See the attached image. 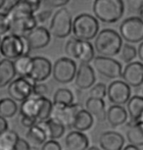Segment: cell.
<instances>
[{
  "label": "cell",
  "instance_id": "1",
  "mask_svg": "<svg viewBox=\"0 0 143 150\" xmlns=\"http://www.w3.org/2000/svg\"><path fill=\"white\" fill-rule=\"evenodd\" d=\"M123 44L119 33L112 29H103L95 36L93 47L100 56L112 58L119 54Z\"/></svg>",
  "mask_w": 143,
  "mask_h": 150
},
{
  "label": "cell",
  "instance_id": "2",
  "mask_svg": "<svg viewBox=\"0 0 143 150\" xmlns=\"http://www.w3.org/2000/svg\"><path fill=\"white\" fill-rule=\"evenodd\" d=\"M94 17L105 24H114L125 13L123 0H94L92 5Z\"/></svg>",
  "mask_w": 143,
  "mask_h": 150
},
{
  "label": "cell",
  "instance_id": "3",
  "mask_svg": "<svg viewBox=\"0 0 143 150\" xmlns=\"http://www.w3.org/2000/svg\"><path fill=\"white\" fill-rule=\"evenodd\" d=\"M72 33L74 35V38L78 40H91L95 38V36L99 33L98 20L90 14H80L73 20Z\"/></svg>",
  "mask_w": 143,
  "mask_h": 150
},
{
  "label": "cell",
  "instance_id": "4",
  "mask_svg": "<svg viewBox=\"0 0 143 150\" xmlns=\"http://www.w3.org/2000/svg\"><path fill=\"white\" fill-rule=\"evenodd\" d=\"M30 52L24 36L6 35L0 40V54L4 59L15 60L22 55H29Z\"/></svg>",
  "mask_w": 143,
  "mask_h": 150
},
{
  "label": "cell",
  "instance_id": "5",
  "mask_svg": "<svg viewBox=\"0 0 143 150\" xmlns=\"http://www.w3.org/2000/svg\"><path fill=\"white\" fill-rule=\"evenodd\" d=\"M73 17L71 12L65 7L59 8L53 14L50 22L49 33L57 38H65L72 33Z\"/></svg>",
  "mask_w": 143,
  "mask_h": 150
},
{
  "label": "cell",
  "instance_id": "6",
  "mask_svg": "<svg viewBox=\"0 0 143 150\" xmlns=\"http://www.w3.org/2000/svg\"><path fill=\"white\" fill-rule=\"evenodd\" d=\"M122 39L127 43H140L143 40V21L141 17H130L125 19L120 26Z\"/></svg>",
  "mask_w": 143,
  "mask_h": 150
},
{
  "label": "cell",
  "instance_id": "7",
  "mask_svg": "<svg viewBox=\"0 0 143 150\" xmlns=\"http://www.w3.org/2000/svg\"><path fill=\"white\" fill-rule=\"evenodd\" d=\"M77 68V64L73 59L61 57L56 60L52 66L51 75L57 83L66 84L74 81Z\"/></svg>",
  "mask_w": 143,
  "mask_h": 150
},
{
  "label": "cell",
  "instance_id": "8",
  "mask_svg": "<svg viewBox=\"0 0 143 150\" xmlns=\"http://www.w3.org/2000/svg\"><path fill=\"white\" fill-rule=\"evenodd\" d=\"M92 61L94 68L100 75L112 80H117L122 77L123 66L116 59L104 57V56H96Z\"/></svg>",
  "mask_w": 143,
  "mask_h": 150
},
{
  "label": "cell",
  "instance_id": "9",
  "mask_svg": "<svg viewBox=\"0 0 143 150\" xmlns=\"http://www.w3.org/2000/svg\"><path fill=\"white\" fill-rule=\"evenodd\" d=\"M11 22L10 33L19 36L26 35L27 33L37 27L35 14H15L7 15Z\"/></svg>",
  "mask_w": 143,
  "mask_h": 150
},
{
  "label": "cell",
  "instance_id": "10",
  "mask_svg": "<svg viewBox=\"0 0 143 150\" xmlns=\"http://www.w3.org/2000/svg\"><path fill=\"white\" fill-rule=\"evenodd\" d=\"M8 95L16 102H23L32 94V81L25 78H17L8 84Z\"/></svg>",
  "mask_w": 143,
  "mask_h": 150
},
{
  "label": "cell",
  "instance_id": "11",
  "mask_svg": "<svg viewBox=\"0 0 143 150\" xmlns=\"http://www.w3.org/2000/svg\"><path fill=\"white\" fill-rule=\"evenodd\" d=\"M108 99L114 105H125L131 96V89L125 81L116 80L107 87Z\"/></svg>",
  "mask_w": 143,
  "mask_h": 150
},
{
  "label": "cell",
  "instance_id": "12",
  "mask_svg": "<svg viewBox=\"0 0 143 150\" xmlns=\"http://www.w3.org/2000/svg\"><path fill=\"white\" fill-rule=\"evenodd\" d=\"M52 74V64L50 60L42 56L32 57V68L27 78L32 83H42Z\"/></svg>",
  "mask_w": 143,
  "mask_h": 150
},
{
  "label": "cell",
  "instance_id": "13",
  "mask_svg": "<svg viewBox=\"0 0 143 150\" xmlns=\"http://www.w3.org/2000/svg\"><path fill=\"white\" fill-rule=\"evenodd\" d=\"M30 50H37L46 47L51 41V35L48 29L43 26H37L24 35Z\"/></svg>",
  "mask_w": 143,
  "mask_h": 150
},
{
  "label": "cell",
  "instance_id": "14",
  "mask_svg": "<svg viewBox=\"0 0 143 150\" xmlns=\"http://www.w3.org/2000/svg\"><path fill=\"white\" fill-rule=\"evenodd\" d=\"M74 81L75 86L78 89L85 90L90 88L93 84H95V81H96L93 67L90 64L80 63L78 68H77Z\"/></svg>",
  "mask_w": 143,
  "mask_h": 150
},
{
  "label": "cell",
  "instance_id": "15",
  "mask_svg": "<svg viewBox=\"0 0 143 150\" xmlns=\"http://www.w3.org/2000/svg\"><path fill=\"white\" fill-rule=\"evenodd\" d=\"M123 81L128 86L139 87L143 83V65L141 62L135 61L127 64L122 72Z\"/></svg>",
  "mask_w": 143,
  "mask_h": 150
},
{
  "label": "cell",
  "instance_id": "16",
  "mask_svg": "<svg viewBox=\"0 0 143 150\" xmlns=\"http://www.w3.org/2000/svg\"><path fill=\"white\" fill-rule=\"evenodd\" d=\"M81 109V106L77 103H73L67 107H53L51 117L61 122L65 127L71 128L77 113Z\"/></svg>",
  "mask_w": 143,
  "mask_h": 150
},
{
  "label": "cell",
  "instance_id": "17",
  "mask_svg": "<svg viewBox=\"0 0 143 150\" xmlns=\"http://www.w3.org/2000/svg\"><path fill=\"white\" fill-rule=\"evenodd\" d=\"M99 146L102 150H122L125 146V137L118 132L107 131L101 134Z\"/></svg>",
  "mask_w": 143,
  "mask_h": 150
},
{
  "label": "cell",
  "instance_id": "18",
  "mask_svg": "<svg viewBox=\"0 0 143 150\" xmlns=\"http://www.w3.org/2000/svg\"><path fill=\"white\" fill-rule=\"evenodd\" d=\"M37 125L46 134L47 140H57L65 134L66 127L54 118H49L43 122H37Z\"/></svg>",
  "mask_w": 143,
  "mask_h": 150
},
{
  "label": "cell",
  "instance_id": "19",
  "mask_svg": "<svg viewBox=\"0 0 143 150\" xmlns=\"http://www.w3.org/2000/svg\"><path fill=\"white\" fill-rule=\"evenodd\" d=\"M65 145L68 150H86L89 147L88 137L81 132H70L65 137Z\"/></svg>",
  "mask_w": 143,
  "mask_h": 150
},
{
  "label": "cell",
  "instance_id": "20",
  "mask_svg": "<svg viewBox=\"0 0 143 150\" xmlns=\"http://www.w3.org/2000/svg\"><path fill=\"white\" fill-rule=\"evenodd\" d=\"M128 112L124 106L111 105L106 111V120L111 127L117 128L128 122Z\"/></svg>",
  "mask_w": 143,
  "mask_h": 150
},
{
  "label": "cell",
  "instance_id": "21",
  "mask_svg": "<svg viewBox=\"0 0 143 150\" xmlns=\"http://www.w3.org/2000/svg\"><path fill=\"white\" fill-rule=\"evenodd\" d=\"M85 110L99 122L106 120V103L104 99L88 97L85 101Z\"/></svg>",
  "mask_w": 143,
  "mask_h": 150
},
{
  "label": "cell",
  "instance_id": "22",
  "mask_svg": "<svg viewBox=\"0 0 143 150\" xmlns=\"http://www.w3.org/2000/svg\"><path fill=\"white\" fill-rule=\"evenodd\" d=\"M127 112L130 117V122L142 121L143 115V97L140 95L130 96L127 102Z\"/></svg>",
  "mask_w": 143,
  "mask_h": 150
},
{
  "label": "cell",
  "instance_id": "23",
  "mask_svg": "<svg viewBox=\"0 0 143 150\" xmlns=\"http://www.w3.org/2000/svg\"><path fill=\"white\" fill-rule=\"evenodd\" d=\"M127 125L128 126L127 132L128 141L131 145L141 147L143 145V121L128 122Z\"/></svg>",
  "mask_w": 143,
  "mask_h": 150
},
{
  "label": "cell",
  "instance_id": "24",
  "mask_svg": "<svg viewBox=\"0 0 143 150\" xmlns=\"http://www.w3.org/2000/svg\"><path fill=\"white\" fill-rule=\"evenodd\" d=\"M94 124V118L86 111L85 109L81 108L77 113L75 117V120L73 122L71 128L74 129V131L77 132H86L91 129V127Z\"/></svg>",
  "mask_w": 143,
  "mask_h": 150
},
{
  "label": "cell",
  "instance_id": "25",
  "mask_svg": "<svg viewBox=\"0 0 143 150\" xmlns=\"http://www.w3.org/2000/svg\"><path fill=\"white\" fill-rule=\"evenodd\" d=\"M16 76L19 78L27 79L32 68V57L29 55H22L13 61Z\"/></svg>",
  "mask_w": 143,
  "mask_h": 150
},
{
  "label": "cell",
  "instance_id": "26",
  "mask_svg": "<svg viewBox=\"0 0 143 150\" xmlns=\"http://www.w3.org/2000/svg\"><path fill=\"white\" fill-rule=\"evenodd\" d=\"M16 77L13 61L8 59L0 60V88L8 86Z\"/></svg>",
  "mask_w": 143,
  "mask_h": 150
},
{
  "label": "cell",
  "instance_id": "27",
  "mask_svg": "<svg viewBox=\"0 0 143 150\" xmlns=\"http://www.w3.org/2000/svg\"><path fill=\"white\" fill-rule=\"evenodd\" d=\"M75 96L69 88H58L53 96V107H67L72 105Z\"/></svg>",
  "mask_w": 143,
  "mask_h": 150
},
{
  "label": "cell",
  "instance_id": "28",
  "mask_svg": "<svg viewBox=\"0 0 143 150\" xmlns=\"http://www.w3.org/2000/svg\"><path fill=\"white\" fill-rule=\"evenodd\" d=\"M38 110V97H30L27 98L19 107V113L21 117H30L36 119Z\"/></svg>",
  "mask_w": 143,
  "mask_h": 150
},
{
  "label": "cell",
  "instance_id": "29",
  "mask_svg": "<svg viewBox=\"0 0 143 150\" xmlns=\"http://www.w3.org/2000/svg\"><path fill=\"white\" fill-rule=\"evenodd\" d=\"M95 57V50L90 41H80L77 60L82 64H89Z\"/></svg>",
  "mask_w": 143,
  "mask_h": 150
},
{
  "label": "cell",
  "instance_id": "30",
  "mask_svg": "<svg viewBox=\"0 0 143 150\" xmlns=\"http://www.w3.org/2000/svg\"><path fill=\"white\" fill-rule=\"evenodd\" d=\"M19 139V134L13 129H8L0 134V150H14Z\"/></svg>",
  "mask_w": 143,
  "mask_h": 150
},
{
  "label": "cell",
  "instance_id": "31",
  "mask_svg": "<svg viewBox=\"0 0 143 150\" xmlns=\"http://www.w3.org/2000/svg\"><path fill=\"white\" fill-rule=\"evenodd\" d=\"M53 110L52 101L48 97H38V110L36 115L37 122L46 121L51 117Z\"/></svg>",
  "mask_w": 143,
  "mask_h": 150
},
{
  "label": "cell",
  "instance_id": "32",
  "mask_svg": "<svg viewBox=\"0 0 143 150\" xmlns=\"http://www.w3.org/2000/svg\"><path fill=\"white\" fill-rule=\"evenodd\" d=\"M19 107L17 102L10 97H4L0 99V116L5 119L13 118L18 113Z\"/></svg>",
  "mask_w": 143,
  "mask_h": 150
},
{
  "label": "cell",
  "instance_id": "33",
  "mask_svg": "<svg viewBox=\"0 0 143 150\" xmlns=\"http://www.w3.org/2000/svg\"><path fill=\"white\" fill-rule=\"evenodd\" d=\"M26 137L27 138V141H30L35 145H42L47 140L46 134L37 124L32 126V128L27 129Z\"/></svg>",
  "mask_w": 143,
  "mask_h": 150
},
{
  "label": "cell",
  "instance_id": "34",
  "mask_svg": "<svg viewBox=\"0 0 143 150\" xmlns=\"http://www.w3.org/2000/svg\"><path fill=\"white\" fill-rule=\"evenodd\" d=\"M119 57L122 61H124L125 63H130L134 59L136 58L137 53H136V48L133 45H130V43L123 44L122 48H120L119 52Z\"/></svg>",
  "mask_w": 143,
  "mask_h": 150
},
{
  "label": "cell",
  "instance_id": "35",
  "mask_svg": "<svg viewBox=\"0 0 143 150\" xmlns=\"http://www.w3.org/2000/svg\"><path fill=\"white\" fill-rule=\"evenodd\" d=\"M80 41L78 39L72 38H70L65 45V53L68 55V58L71 59H77L78 47H80Z\"/></svg>",
  "mask_w": 143,
  "mask_h": 150
},
{
  "label": "cell",
  "instance_id": "36",
  "mask_svg": "<svg viewBox=\"0 0 143 150\" xmlns=\"http://www.w3.org/2000/svg\"><path fill=\"white\" fill-rule=\"evenodd\" d=\"M107 95V86L103 83H98L93 84L89 90V97L104 99Z\"/></svg>",
  "mask_w": 143,
  "mask_h": 150
},
{
  "label": "cell",
  "instance_id": "37",
  "mask_svg": "<svg viewBox=\"0 0 143 150\" xmlns=\"http://www.w3.org/2000/svg\"><path fill=\"white\" fill-rule=\"evenodd\" d=\"M49 88L43 83H32V94L33 97H47Z\"/></svg>",
  "mask_w": 143,
  "mask_h": 150
},
{
  "label": "cell",
  "instance_id": "38",
  "mask_svg": "<svg viewBox=\"0 0 143 150\" xmlns=\"http://www.w3.org/2000/svg\"><path fill=\"white\" fill-rule=\"evenodd\" d=\"M11 22L9 17L5 12H0V38L6 35L10 32Z\"/></svg>",
  "mask_w": 143,
  "mask_h": 150
},
{
  "label": "cell",
  "instance_id": "39",
  "mask_svg": "<svg viewBox=\"0 0 143 150\" xmlns=\"http://www.w3.org/2000/svg\"><path fill=\"white\" fill-rule=\"evenodd\" d=\"M127 5L130 12L142 15L143 0H127Z\"/></svg>",
  "mask_w": 143,
  "mask_h": 150
},
{
  "label": "cell",
  "instance_id": "40",
  "mask_svg": "<svg viewBox=\"0 0 143 150\" xmlns=\"http://www.w3.org/2000/svg\"><path fill=\"white\" fill-rule=\"evenodd\" d=\"M52 17V11L51 10H43L39 13L35 14V18L36 21V24L44 25L49 21V19Z\"/></svg>",
  "mask_w": 143,
  "mask_h": 150
},
{
  "label": "cell",
  "instance_id": "41",
  "mask_svg": "<svg viewBox=\"0 0 143 150\" xmlns=\"http://www.w3.org/2000/svg\"><path fill=\"white\" fill-rule=\"evenodd\" d=\"M41 150H62L61 144L57 140H46L42 145H41Z\"/></svg>",
  "mask_w": 143,
  "mask_h": 150
},
{
  "label": "cell",
  "instance_id": "42",
  "mask_svg": "<svg viewBox=\"0 0 143 150\" xmlns=\"http://www.w3.org/2000/svg\"><path fill=\"white\" fill-rule=\"evenodd\" d=\"M44 4L52 8H62L66 6L70 0H43Z\"/></svg>",
  "mask_w": 143,
  "mask_h": 150
},
{
  "label": "cell",
  "instance_id": "43",
  "mask_svg": "<svg viewBox=\"0 0 143 150\" xmlns=\"http://www.w3.org/2000/svg\"><path fill=\"white\" fill-rule=\"evenodd\" d=\"M14 150H32L30 142L25 138H20Z\"/></svg>",
  "mask_w": 143,
  "mask_h": 150
},
{
  "label": "cell",
  "instance_id": "44",
  "mask_svg": "<svg viewBox=\"0 0 143 150\" xmlns=\"http://www.w3.org/2000/svg\"><path fill=\"white\" fill-rule=\"evenodd\" d=\"M21 124L24 128L30 129L32 126L37 124V120L35 118H30V117H21Z\"/></svg>",
  "mask_w": 143,
  "mask_h": 150
},
{
  "label": "cell",
  "instance_id": "45",
  "mask_svg": "<svg viewBox=\"0 0 143 150\" xmlns=\"http://www.w3.org/2000/svg\"><path fill=\"white\" fill-rule=\"evenodd\" d=\"M29 6L32 8V10L33 11V13H36L39 10V8L41 6L43 0H24Z\"/></svg>",
  "mask_w": 143,
  "mask_h": 150
},
{
  "label": "cell",
  "instance_id": "46",
  "mask_svg": "<svg viewBox=\"0 0 143 150\" xmlns=\"http://www.w3.org/2000/svg\"><path fill=\"white\" fill-rule=\"evenodd\" d=\"M9 126H8V122L5 118L0 116V134H2L3 132L7 131Z\"/></svg>",
  "mask_w": 143,
  "mask_h": 150
},
{
  "label": "cell",
  "instance_id": "47",
  "mask_svg": "<svg viewBox=\"0 0 143 150\" xmlns=\"http://www.w3.org/2000/svg\"><path fill=\"white\" fill-rule=\"evenodd\" d=\"M137 56H138L139 60L143 61V42H140L138 45V49H136Z\"/></svg>",
  "mask_w": 143,
  "mask_h": 150
},
{
  "label": "cell",
  "instance_id": "48",
  "mask_svg": "<svg viewBox=\"0 0 143 150\" xmlns=\"http://www.w3.org/2000/svg\"><path fill=\"white\" fill-rule=\"evenodd\" d=\"M122 150H141L140 147H137L135 145H131V144H128L127 146H124L123 147Z\"/></svg>",
  "mask_w": 143,
  "mask_h": 150
},
{
  "label": "cell",
  "instance_id": "49",
  "mask_svg": "<svg viewBox=\"0 0 143 150\" xmlns=\"http://www.w3.org/2000/svg\"><path fill=\"white\" fill-rule=\"evenodd\" d=\"M5 3H6V0H0V9L5 6Z\"/></svg>",
  "mask_w": 143,
  "mask_h": 150
},
{
  "label": "cell",
  "instance_id": "50",
  "mask_svg": "<svg viewBox=\"0 0 143 150\" xmlns=\"http://www.w3.org/2000/svg\"><path fill=\"white\" fill-rule=\"evenodd\" d=\"M86 150H101V149L97 146H90V147H88Z\"/></svg>",
  "mask_w": 143,
  "mask_h": 150
},
{
  "label": "cell",
  "instance_id": "51",
  "mask_svg": "<svg viewBox=\"0 0 143 150\" xmlns=\"http://www.w3.org/2000/svg\"><path fill=\"white\" fill-rule=\"evenodd\" d=\"M10 1H11V4H13V3H15V2L19 1V0H10Z\"/></svg>",
  "mask_w": 143,
  "mask_h": 150
},
{
  "label": "cell",
  "instance_id": "52",
  "mask_svg": "<svg viewBox=\"0 0 143 150\" xmlns=\"http://www.w3.org/2000/svg\"><path fill=\"white\" fill-rule=\"evenodd\" d=\"M82 1H88V0H82Z\"/></svg>",
  "mask_w": 143,
  "mask_h": 150
},
{
  "label": "cell",
  "instance_id": "53",
  "mask_svg": "<svg viewBox=\"0 0 143 150\" xmlns=\"http://www.w3.org/2000/svg\"><path fill=\"white\" fill-rule=\"evenodd\" d=\"M0 40H1V38H0Z\"/></svg>",
  "mask_w": 143,
  "mask_h": 150
}]
</instances>
